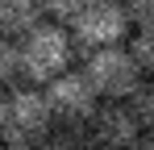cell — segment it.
Instances as JSON below:
<instances>
[{
  "mask_svg": "<svg viewBox=\"0 0 154 150\" xmlns=\"http://www.w3.org/2000/svg\"><path fill=\"white\" fill-rule=\"evenodd\" d=\"M125 104L133 108V117L142 121V129H154V75H146V79L133 88V96H129Z\"/></svg>",
  "mask_w": 154,
  "mask_h": 150,
  "instance_id": "10",
  "label": "cell"
},
{
  "mask_svg": "<svg viewBox=\"0 0 154 150\" xmlns=\"http://www.w3.org/2000/svg\"><path fill=\"white\" fill-rule=\"evenodd\" d=\"M88 129H92L96 150H133V142L146 133L125 100H104L96 108V117L88 121Z\"/></svg>",
  "mask_w": 154,
  "mask_h": 150,
  "instance_id": "6",
  "label": "cell"
},
{
  "mask_svg": "<svg viewBox=\"0 0 154 150\" xmlns=\"http://www.w3.org/2000/svg\"><path fill=\"white\" fill-rule=\"evenodd\" d=\"M0 150H38V146H29V142H4Z\"/></svg>",
  "mask_w": 154,
  "mask_h": 150,
  "instance_id": "16",
  "label": "cell"
},
{
  "mask_svg": "<svg viewBox=\"0 0 154 150\" xmlns=\"http://www.w3.org/2000/svg\"><path fill=\"white\" fill-rule=\"evenodd\" d=\"M129 25H133V17H129L125 4H117V0H88L67 29H71V38H75V50L88 58L92 50L125 46Z\"/></svg>",
  "mask_w": 154,
  "mask_h": 150,
  "instance_id": "2",
  "label": "cell"
},
{
  "mask_svg": "<svg viewBox=\"0 0 154 150\" xmlns=\"http://www.w3.org/2000/svg\"><path fill=\"white\" fill-rule=\"evenodd\" d=\"M129 50H133V58L142 63V71L154 75V25L150 29H137V33L129 38Z\"/></svg>",
  "mask_w": 154,
  "mask_h": 150,
  "instance_id": "11",
  "label": "cell"
},
{
  "mask_svg": "<svg viewBox=\"0 0 154 150\" xmlns=\"http://www.w3.org/2000/svg\"><path fill=\"white\" fill-rule=\"evenodd\" d=\"M54 125H58V117H54V108H50L46 88H38V83L13 88V96H8V121L0 129L4 142H29V146H38Z\"/></svg>",
  "mask_w": 154,
  "mask_h": 150,
  "instance_id": "4",
  "label": "cell"
},
{
  "mask_svg": "<svg viewBox=\"0 0 154 150\" xmlns=\"http://www.w3.org/2000/svg\"><path fill=\"white\" fill-rule=\"evenodd\" d=\"M83 71H88V79L96 83L100 100H129L133 88L146 79V71H142V63L133 58L129 42H125V46L92 50V54L83 58Z\"/></svg>",
  "mask_w": 154,
  "mask_h": 150,
  "instance_id": "3",
  "label": "cell"
},
{
  "mask_svg": "<svg viewBox=\"0 0 154 150\" xmlns=\"http://www.w3.org/2000/svg\"><path fill=\"white\" fill-rule=\"evenodd\" d=\"M46 96H50V108H54V117L63 125H88L96 117V108L104 104L83 67H71V71L58 75V79H50L46 83Z\"/></svg>",
  "mask_w": 154,
  "mask_h": 150,
  "instance_id": "5",
  "label": "cell"
},
{
  "mask_svg": "<svg viewBox=\"0 0 154 150\" xmlns=\"http://www.w3.org/2000/svg\"><path fill=\"white\" fill-rule=\"evenodd\" d=\"M46 21L38 0H0V33L4 38H25L29 29Z\"/></svg>",
  "mask_w": 154,
  "mask_h": 150,
  "instance_id": "7",
  "label": "cell"
},
{
  "mask_svg": "<svg viewBox=\"0 0 154 150\" xmlns=\"http://www.w3.org/2000/svg\"><path fill=\"white\" fill-rule=\"evenodd\" d=\"M125 8H129V17H133L137 29H150L154 25V0H129Z\"/></svg>",
  "mask_w": 154,
  "mask_h": 150,
  "instance_id": "13",
  "label": "cell"
},
{
  "mask_svg": "<svg viewBox=\"0 0 154 150\" xmlns=\"http://www.w3.org/2000/svg\"><path fill=\"white\" fill-rule=\"evenodd\" d=\"M17 42H21V75H25V83H38V88H46L50 79L71 71V63L79 54L71 29L58 21H42L38 29H29Z\"/></svg>",
  "mask_w": 154,
  "mask_h": 150,
  "instance_id": "1",
  "label": "cell"
},
{
  "mask_svg": "<svg viewBox=\"0 0 154 150\" xmlns=\"http://www.w3.org/2000/svg\"><path fill=\"white\" fill-rule=\"evenodd\" d=\"M0 83L4 88H21L25 83V75H21V42L4 38V33H0Z\"/></svg>",
  "mask_w": 154,
  "mask_h": 150,
  "instance_id": "9",
  "label": "cell"
},
{
  "mask_svg": "<svg viewBox=\"0 0 154 150\" xmlns=\"http://www.w3.org/2000/svg\"><path fill=\"white\" fill-rule=\"evenodd\" d=\"M38 150H96V142H92V129L88 125H63L58 121L38 142Z\"/></svg>",
  "mask_w": 154,
  "mask_h": 150,
  "instance_id": "8",
  "label": "cell"
},
{
  "mask_svg": "<svg viewBox=\"0 0 154 150\" xmlns=\"http://www.w3.org/2000/svg\"><path fill=\"white\" fill-rule=\"evenodd\" d=\"M8 96H13V88L0 83V129H4V121H8Z\"/></svg>",
  "mask_w": 154,
  "mask_h": 150,
  "instance_id": "14",
  "label": "cell"
},
{
  "mask_svg": "<svg viewBox=\"0 0 154 150\" xmlns=\"http://www.w3.org/2000/svg\"><path fill=\"white\" fill-rule=\"evenodd\" d=\"M133 150H154V129H146V133L133 142Z\"/></svg>",
  "mask_w": 154,
  "mask_h": 150,
  "instance_id": "15",
  "label": "cell"
},
{
  "mask_svg": "<svg viewBox=\"0 0 154 150\" xmlns=\"http://www.w3.org/2000/svg\"><path fill=\"white\" fill-rule=\"evenodd\" d=\"M117 4H129V0H117Z\"/></svg>",
  "mask_w": 154,
  "mask_h": 150,
  "instance_id": "17",
  "label": "cell"
},
{
  "mask_svg": "<svg viewBox=\"0 0 154 150\" xmlns=\"http://www.w3.org/2000/svg\"><path fill=\"white\" fill-rule=\"evenodd\" d=\"M38 4H42V17H46V21L71 25V21H75V13L88 4V0H38Z\"/></svg>",
  "mask_w": 154,
  "mask_h": 150,
  "instance_id": "12",
  "label": "cell"
}]
</instances>
